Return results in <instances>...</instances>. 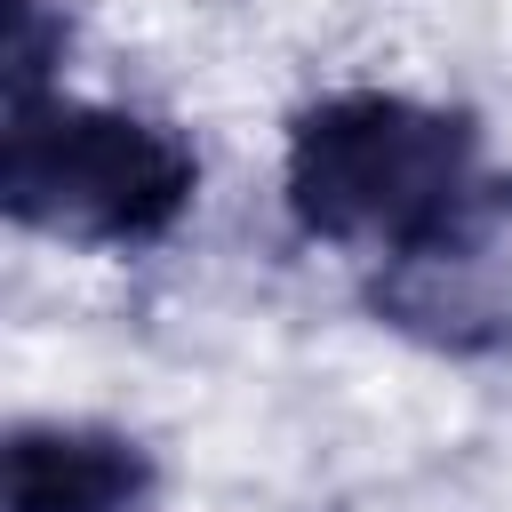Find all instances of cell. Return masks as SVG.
Here are the masks:
<instances>
[{
  "instance_id": "3957f363",
  "label": "cell",
  "mask_w": 512,
  "mask_h": 512,
  "mask_svg": "<svg viewBox=\"0 0 512 512\" xmlns=\"http://www.w3.org/2000/svg\"><path fill=\"white\" fill-rule=\"evenodd\" d=\"M360 312L440 360H512V184L440 240L360 264Z\"/></svg>"
},
{
  "instance_id": "277c9868",
  "label": "cell",
  "mask_w": 512,
  "mask_h": 512,
  "mask_svg": "<svg viewBox=\"0 0 512 512\" xmlns=\"http://www.w3.org/2000/svg\"><path fill=\"white\" fill-rule=\"evenodd\" d=\"M160 456L96 416H24L0 440V512H152Z\"/></svg>"
},
{
  "instance_id": "5b68a950",
  "label": "cell",
  "mask_w": 512,
  "mask_h": 512,
  "mask_svg": "<svg viewBox=\"0 0 512 512\" xmlns=\"http://www.w3.org/2000/svg\"><path fill=\"white\" fill-rule=\"evenodd\" d=\"M64 48H72V16L56 0H0V80H8V96L64 80Z\"/></svg>"
},
{
  "instance_id": "7a4b0ae2",
  "label": "cell",
  "mask_w": 512,
  "mask_h": 512,
  "mask_svg": "<svg viewBox=\"0 0 512 512\" xmlns=\"http://www.w3.org/2000/svg\"><path fill=\"white\" fill-rule=\"evenodd\" d=\"M200 200V152L176 120L72 96L64 80L8 96L0 208L16 232L80 256H144Z\"/></svg>"
},
{
  "instance_id": "6da1fadb",
  "label": "cell",
  "mask_w": 512,
  "mask_h": 512,
  "mask_svg": "<svg viewBox=\"0 0 512 512\" xmlns=\"http://www.w3.org/2000/svg\"><path fill=\"white\" fill-rule=\"evenodd\" d=\"M504 184L512 168L488 160V128L472 104L408 88H328L288 112L280 208L296 240L336 248L352 264H384L440 240Z\"/></svg>"
}]
</instances>
